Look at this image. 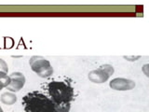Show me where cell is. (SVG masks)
Instances as JSON below:
<instances>
[{
    "label": "cell",
    "mask_w": 149,
    "mask_h": 112,
    "mask_svg": "<svg viewBox=\"0 0 149 112\" xmlns=\"http://www.w3.org/2000/svg\"><path fill=\"white\" fill-rule=\"evenodd\" d=\"M0 72H5V73L8 72V64L6 63V61L1 59V58H0Z\"/></svg>",
    "instance_id": "cell-11"
},
{
    "label": "cell",
    "mask_w": 149,
    "mask_h": 112,
    "mask_svg": "<svg viewBox=\"0 0 149 112\" xmlns=\"http://www.w3.org/2000/svg\"><path fill=\"white\" fill-rule=\"evenodd\" d=\"M31 69L40 78H49L53 74L50 62L42 56H32L29 60Z\"/></svg>",
    "instance_id": "cell-3"
},
{
    "label": "cell",
    "mask_w": 149,
    "mask_h": 112,
    "mask_svg": "<svg viewBox=\"0 0 149 112\" xmlns=\"http://www.w3.org/2000/svg\"><path fill=\"white\" fill-rule=\"evenodd\" d=\"M135 86H136V83L134 82V80L125 78H116L109 82V87L112 90L120 92L130 91L134 89Z\"/></svg>",
    "instance_id": "cell-4"
},
{
    "label": "cell",
    "mask_w": 149,
    "mask_h": 112,
    "mask_svg": "<svg viewBox=\"0 0 149 112\" xmlns=\"http://www.w3.org/2000/svg\"><path fill=\"white\" fill-rule=\"evenodd\" d=\"M47 95L55 105L71 104L74 92L73 87L67 81L53 80L47 84Z\"/></svg>",
    "instance_id": "cell-2"
},
{
    "label": "cell",
    "mask_w": 149,
    "mask_h": 112,
    "mask_svg": "<svg viewBox=\"0 0 149 112\" xmlns=\"http://www.w3.org/2000/svg\"><path fill=\"white\" fill-rule=\"evenodd\" d=\"M109 78H110L109 75L107 74L104 70H102L101 67L94 69V70H91L88 75V80L92 83H96V84L104 83L108 80Z\"/></svg>",
    "instance_id": "cell-6"
},
{
    "label": "cell",
    "mask_w": 149,
    "mask_h": 112,
    "mask_svg": "<svg viewBox=\"0 0 149 112\" xmlns=\"http://www.w3.org/2000/svg\"><path fill=\"white\" fill-rule=\"evenodd\" d=\"M10 84L6 88L8 92H17L19 91H21L22 89L24 87L26 78L25 76L21 72H13L11 73L10 76Z\"/></svg>",
    "instance_id": "cell-5"
},
{
    "label": "cell",
    "mask_w": 149,
    "mask_h": 112,
    "mask_svg": "<svg viewBox=\"0 0 149 112\" xmlns=\"http://www.w3.org/2000/svg\"><path fill=\"white\" fill-rule=\"evenodd\" d=\"M102 70H104V71L109 75V76L111 77L112 75L114 74V72H115V68H114V66L113 65H111V64H102L101 66H100Z\"/></svg>",
    "instance_id": "cell-9"
},
{
    "label": "cell",
    "mask_w": 149,
    "mask_h": 112,
    "mask_svg": "<svg viewBox=\"0 0 149 112\" xmlns=\"http://www.w3.org/2000/svg\"><path fill=\"white\" fill-rule=\"evenodd\" d=\"M148 69H149V64H143V67H142V72L146 75V77H149V71H148Z\"/></svg>",
    "instance_id": "cell-13"
},
{
    "label": "cell",
    "mask_w": 149,
    "mask_h": 112,
    "mask_svg": "<svg viewBox=\"0 0 149 112\" xmlns=\"http://www.w3.org/2000/svg\"><path fill=\"white\" fill-rule=\"evenodd\" d=\"M0 100L4 105L7 106H12L17 102V96L14 92H3L0 96Z\"/></svg>",
    "instance_id": "cell-7"
},
{
    "label": "cell",
    "mask_w": 149,
    "mask_h": 112,
    "mask_svg": "<svg viewBox=\"0 0 149 112\" xmlns=\"http://www.w3.org/2000/svg\"><path fill=\"white\" fill-rule=\"evenodd\" d=\"M0 112H4V110H3L2 107H1V106H0Z\"/></svg>",
    "instance_id": "cell-14"
},
{
    "label": "cell",
    "mask_w": 149,
    "mask_h": 112,
    "mask_svg": "<svg viewBox=\"0 0 149 112\" xmlns=\"http://www.w3.org/2000/svg\"><path fill=\"white\" fill-rule=\"evenodd\" d=\"M123 58L125 60L129 61V62H135V61H137V60H139L140 58H141V56H140V55H137V56H130V55L126 56V55H124Z\"/></svg>",
    "instance_id": "cell-12"
},
{
    "label": "cell",
    "mask_w": 149,
    "mask_h": 112,
    "mask_svg": "<svg viewBox=\"0 0 149 112\" xmlns=\"http://www.w3.org/2000/svg\"><path fill=\"white\" fill-rule=\"evenodd\" d=\"M22 104L25 112H57L56 105L40 91L26 93L22 97Z\"/></svg>",
    "instance_id": "cell-1"
},
{
    "label": "cell",
    "mask_w": 149,
    "mask_h": 112,
    "mask_svg": "<svg viewBox=\"0 0 149 112\" xmlns=\"http://www.w3.org/2000/svg\"><path fill=\"white\" fill-rule=\"evenodd\" d=\"M70 108H71V104L56 105V110H57V112H69Z\"/></svg>",
    "instance_id": "cell-10"
},
{
    "label": "cell",
    "mask_w": 149,
    "mask_h": 112,
    "mask_svg": "<svg viewBox=\"0 0 149 112\" xmlns=\"http://www.w3.org/2000/svg\"><path fill=\"white\" fill-rule=\"evenodd\" d=\"M10 77L8 76V73L0 72V88H7L10 84Z\"/></svg>",
    "instance_id": "cell-8"
},
{
    "label": "cell",
    "mask_w": 149,
    "mask_h": 112,
    "mask_svg": "<svg viewBox=\"0 0 149 112\" xmlns=\"http://www.w3.org/2000/svg\"><path fill=\"white\" fill-rule=\"evenodd\" d=\"M2 90V88H0V91H1Z\"/></svg>",
    "instance_id": "cell-15"
}]
</instances>
